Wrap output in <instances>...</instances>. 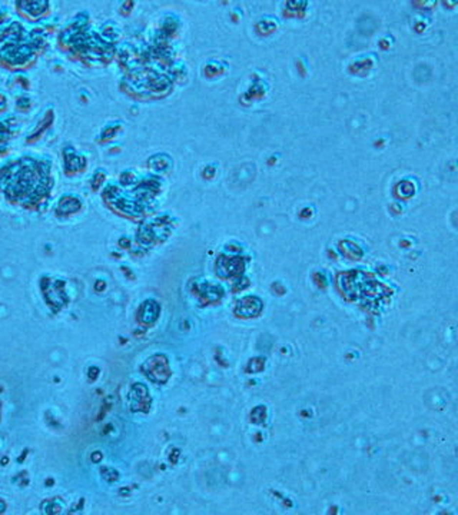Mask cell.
Instances as JSON below:
<instances>
[{
	"label": "cell",
	"mask_w": 458,
	"mask_h": 515,
	"mask_svg": "<svg viewBox=\"0 0 458 515\" xmlns=\"http://www.w3.org/2000/svg\"><path fill=\"white\" fill-rule=\"evenodd\" d=\"M238 309H239V310L242 309V315H244V316H252V315H255L256 312H259V309H261V302H259L258 299H253L252 305H247V302L242 301V302H239Z\"/></svg>",
	"instance_id": "1"
}]
</instances>
